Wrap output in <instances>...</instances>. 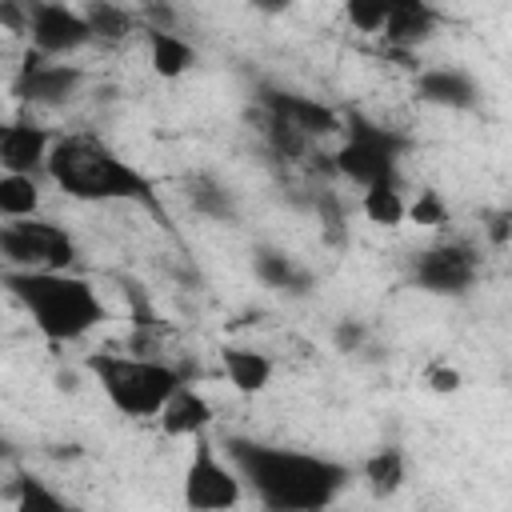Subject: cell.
<instances>
[{
  "mask_svg": "<svg viewBox=\"0 0 512 512\" xmlns=\"http://www.w3.org/2000/svg\"><path fill=\"white\" fill-rule=\"evenodd\" d=\"M228 460L252 484L256 500L264 508H280V512L324 508L348 484L344 464H336L328 456L296 452V448H268V444H252V440H232Z\"/></svg>",
  "mask_w": 512,
  "mask_h": 512,
  "instance_id": "1",
  "label": "cell"
},
{
  "mask_svg": "<svg viewBox=\"0 0 512 512\" xmlns=\"http://www.w3.org/2000/svg\"><path fill=\"white\" fill-rule=\"evenodd\" d=\"M4 284L28 308L32 324L56 344L80 340L104 320L96 288L68 268H8Z\"/></svg>",
  "mask_w": 512,
  "mask_h": 512,
  "instance_id": "2",
  "label": "cell"
},
{
  "mask_svg": "<svg viewBox=\"0 0 512 512\" xmlns=\"http://www.w3.org/2000/svg\"><path fill=\"white\" fill-rule=\"evenodd\" d=\"M44 172L76 200H144V204H152V180L96 136H60L48 152Z\"/></svg>",
  "mask_w": 512,
  "mask_h": 512,
  "instance_id": "3",
  "label": "cell"
},
{
  "mask_svg": "<svg viewBox=\"0 0 512 512\" xmlns=\"http://www.w3.org/2000/svg\"><path fill=\"white\" fill-rule=\"evenodd\" d=\"M88 372L96 376L108 404L132 420L160 416L168 396L184 384L180 368L164 364L160 356H140V352H92Z\"/></svg>",
  "mask_w": 512,
  "mask_h": 512,
  "instance_id": "4",
  "label": "cell"
},
{
  "mask_svg": "<svg viewBox=\"0 0 512 512\" xmlns=\"http://www.w3.org/2000/svg\"><path fill=\"white\" fill-rule=\"evenodd\" d=\"M400 152H404V136H396L392 128L368 124L364 116H352L348 120V140L336 148L332 168L340 176H348L352 184L368 188L376 180L396 176V156Z\"/></svg>",
  "mask_w": 512,
  "mask_h": 512,
  "instance_id": "5",
  "label": "cell"
},
{
  "mask_svg": "<svg viewBox=\"0 0 512 512\" xmlns=\"http://www.w3.org/2000/svg\"><path fill=\"white\" fill-rule=\"evenodd\" d=\"M0 256L8 268H72L76 244L52 220H8L0 228Z\"/></svg>",
  "mask_w": 512,
  "mask_h": 512,
  "instance_id": "6",
  "label": "cell"
},
{
  "mask_svg": "<svg viewBox=\"0 0 512 512\" xmlns=\"http://www.w3.org/2000/svg\"><path fill=\"white\" fill-rule=\"evenodd\" d=\"M244 496V476L232 460H220L216 448L196 436L192 460L184 468V504L192 512H220V508H236Z\"/></svg>",
  "mask_w": 512,
  "mask_h": 512,
  "instance_id": "7",
  "label": "cell"
},
{
  "mask_svg": "<svg viewBox=\"0 0 512 512\" xmlns=\"http://www.w3.org/2000/svg\"><path fill=\"white\" fill-rule=\"evenodd\" d=\"M28 36H32V48L44 56H68V52L84 48L88 40H96L88 16H80L76 8L60 4V0L28 4Z\"/></svg>",
  "mask_w": 512,
  "mask_h": 512,
  "instance_id": "8",
  "label": "cell"
},
{
  "mask_svg": "<svg viewBox=\"0 0 512 512\" xmlns=\"http://www.w3.org/2000/svg\"><path fill=\"white\" fill-rule=\"evenodd\" d=\"M476 252L468 244H436L416 256L412 280L432 296H464L476 280Z\"/></svg>",
  "mask_w": 512,
  "mask_h": 512,
  "instance_id": "9",
  "label": "cell"
},
{
  "mask_svg": "<svg viewBox=\"0 0 512 512\" xmlns=\"http://www.w3.org/2000/svg\"><path fill=\"white\" fill-rule=\"evenodd\" d=\"M80 88V68L72 64H48L44 52H28V64L20 72V96L32 104H64Z\"/></svg>",
  "mask_w": 512,
  "mask_h": 512,
  "instance_id": "10",
  "label": "cell"
},
{
  "mask_svg": "<svg viewBox=\"0 0 512 512\" xmlns=\"http://www.w3.org/2000/svg\"><path fill=\"white\" fill-rule=\"evenodd\" d=\"M52 136L32 124V120H12L0 132V168L4 172H28L36 176L40 168H48V152H52Z\"/></svg>",
  "mask_w": 512,
  "mask_h": 512,
  "instance_id": "11",
  "label": "cell"
},
{
  "mask_svg": "<svg viewBox=\"0 0 512 512\" xmlns=\"http://www.w3.org/2000/svg\"><path fill=\"white\" fill-rule=\"evenodd\" d=\"M264 108H268V116L284 120L288 128L304 132L308 140H312V136H332V132H340V116H336L332 108H324L320 100L296 96V92H264Z\"/></svg>",
  "mask_w": 512,
  "mask_h": 512,
  "instance_id": "12",
  "label": "cell"
},
{
  "mask_svg": "<svg viewBox=\"0 0 512 512\" xmlns=\"http://www.w3.org/2000/svg\"><path fill=\"white\" fill-rule=\"evenodd\" d=\"M208 424H212V404L188 384H180L168 396V404L160 408V432L164 436H192L196 440V436H204Z\"/></svg>",
  "mask_w": 512,
  "mask_h": 512,
  "instance_id": "13",
  "label": "cell"
},
{
  "mask_svg": "<svg viewBox=\"0 0 512 512\" xmlns=\"http://www.w3.org/2000/svg\"><path fill=\"white\" fill-rule=\"evenodd\" d=\"M416 96L436 108H472L480 92L460 68H428L416 76Z\"/></svg>",
  "mask_w": 512,
  "mask_h": 512,
  "instance_id": "14",
  "label": "cell"
},
{
  "mask_svg": "<svg viewBox=\"0 0 512 512\" xmlns=\"http://www.w3.org/2000/svg\"><path fill=\"white\" fill-rule=\"evenodd\" d=\"M436 24H440V16L428 8V0H408V4L392 8V16L384 20L380 32L392 48H420L424 40H432Z\"/></svg>",
  "mask_w": 512,
  "mask_h": 512,
  "instance_id": "15",
  "label": "cell"
},
{
  "mask_svg": "<svg viewBox=\"0 0 512 512\" xmlns=\"http://www.w3.org/2000/svg\"><path fill=\"white\" fill-rule=\"evenodd\" d=\"M144 44H148V64H152V72L160 80H176L196 64V48L184 36L168 32V28H148Z\"/></svg>",
  "mask_w": 512,
  "mask_h": 512,
  "instance_id": "16",
  "label": "cell"
},
{
  "mask_svg": "<svg viewBox=\"0 0 512 512\" xmlns=\"http://www.w3.org/2000/svg\"><path fill=\"white\" fill-rule=\"evenodd\" d=\"M220 364H224V376L228 384L240 392V396H256L272 384V360L256 348H224L220 352Z\"/></svg>",
  "mask_w": 512,
  "mask_h": 512,
  "instance_id": "17",
  "label": "cell"
},
{
  "mask_svg": "<svg viewBox=\"0 0 512 512\" xmlns=\"http://www.w3.org/2000/svg\"><path fill=\"white\" fill-rule=\"evenodd\" d=\"M360 212H364V220L376 224V228H400V224L408 220V204H404V196H400V188H396V176L368 184L364 196H360Z\"/></svg>",
  "mask_w": 512,
  "mask_h": 512,
  "instance_id": "18",
  "label": "cell"
},
{
  "mask_svg": "<svg viewBox=\"0 0 512 512\" xmlns=\"http://www.w3.org/2000/svg\"><path fill=\"white\" fill-rule=\"evenodd\" d=\"M36 208H40L36 176H28V172H4L0 176V216L4 220H24V216H36Z\"/></svg>",
  "mask_w": 512,
  "mask_h": 512,
  "instance_id": "19",
  "label": "cell"
},
{
  "mask_svg": "<svg viewBox=\"0 0 512 512\" xmlns=\"http://www.w3.org/2000/svg\"><path fill=\"white\" fill-rule=\"evenodd\" d=\"M84 16H88V24H92V36H96V40H108V44L128 40L132 28H136V16H132L124 4H116V0H92Z\"/></svg>",
  "mask_w": 512,
  "mask_h": 512,
  "instance_id": "20",
  "label": "cell"
},
{
  "mask_svg": "<svg viewBox=\"0 0 512 512\" xmlns=\"http://www.w3.org/2000/svg\"><path fill=\"white\" fill-rule=\"evenodd\" d=\"M404 452L400 448H380V452H372L368 460H364V480H368V488L376 492V496H392L400 484H404Z\"/></svg>",
  "mask_w": 512,
  "mask_h": 512,
  "instance_id": "21",
  "label": "cell"
},
{
  "mask_svg": "<svg viewBox=\"0 0 512 512\" xmlns=\"http://www.w3.org/2000/svg\"><path fill=\"white\" fill-rule=\"evenodd\" d=\"M256 276L268 284V288H292V292H304L308 288V276L296 268L292 256L284 252H256Z\"/></svg>",
  "mask_w": 512,
  "mask_h": 512,
  "instance_id": "22",
  "label": "cell"
},
{
  "mask_svg": "<svg viewBox=\"0 0 512 512\" xmlns=\"http://www.w3.org/2000/svg\"><path fill=\"white\" fill-rule=\"evenodd\" d=\"M400 4H408V0H344V16L360 32H380L384 20L392 16V8H400Z\"/></svg>",
  "mask_w": 512,
  "mask_h": 512,
  "instance_id": "23",
  "label": "cell"
},
{
  "mask_svg": "<svg viewBox=\"0 0 512 512\" xmlns=\"http://www.w3.org/2000/svg\"><path fill=\"white\" fill-rule=\"evenodd\" d=\"M192 208L204 212V216H216V220H232L236 208H232V196L224 188H216L212 180H196L192 184Z\"/></svg>",
  "mask_w": 512,
  "mask_h": 512,
  "instance_id": "24",
  "label": "cell"
},
{
  "mask_svg": "<svg viewBox=\"0 0 512 512\" xmlns=\"http://www.w3.org/2000/svg\"><path fill=\"white\" fill-rule=\"evenodd\" d=\"M408 220H412L416 228H440V224H448V204H444V196H440L436 188L416 192V200L408 204Z\"/></svg>",
  "mask_w": 512,
  "mask_h": 512,
  "instance_id": "25",
  "label": "cell"
},
{
  "mask_svg": "<svg viewBox=\"0 0 512 512\" xmlns=\"http://www.w3.org/2000/svg\"><path fill=\"white\" fill-rule=\"evenodd\" d=\"M64 496L48 492L40 480H20V496H16V508L20 512H32V508H60Z\"/></svg>",
  "mask_w": 512,
  "mask_h": 512,
  "instance_id": "26",
  "label": "cell"
},
{
  "mask_svg": "<svg viewBox=\"0 0 512 512\" xmlns=\"http://www.w3.org/2000/svg\"><path fill=\"white\" fill-rule=\"evenodd\" d=\"M424 384H428L436 396H452V392H460L464 376H460L456 368H448V364H432V368L424 372Z\"/></svg>",
  "mask_w": 512,
  "mask_h": 512,
  "instance_id": "27",
  "label": "cell"
},
{
  "mask_svg": "<svg viewBox=\"0 0 512 512\" xmlns=\"http://www.w3.org/2000/svg\"><path fill=\"white\" fill-rule=\"evenodd\" d=\"M484 232H488V240H492V244H512V208H504V212L488 216Z\"/></svg>",
  "mask_w": 512,
  "mask_h": 512,
  "instance_id": "28",
  "label": "cell"
},
{
  "mask_svg": "<svg viewBox=\"0 0 512 512\" xmlns=\"http://www.w3.org/2000/svg\"><path fill=\"white\" fill-rule=\"evenodd\" d=\"M336 344H340V352H356V348L364 344V324L344 320V324L336 328Z\"/></svg>",
  "mask_w": 512,
  "mask_h": 512,
  "instance_id": "29",
  "label": "cell"
},
{
  "mask_svg": "<svg viewBox=\"0 0 512 512\" xmlns=\"http://www.w3.org/2000/svg\"><path fill=\"white\" fill-rule=\"evenodd\" d=\"M256 12H264V16H280V12H288L296 0H248Z\"/></svg>",
  "mask_w": 512,
  "mask_h": 512,
  "instance_id": "30",
  "label": "cell"
}]
</instances>
